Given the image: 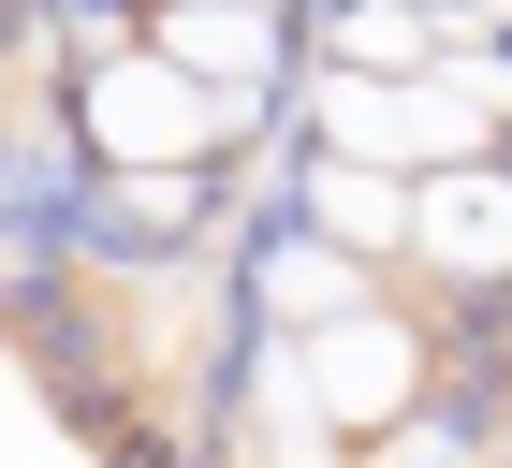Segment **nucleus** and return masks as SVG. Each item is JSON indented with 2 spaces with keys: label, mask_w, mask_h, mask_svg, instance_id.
Wrapping results in <instances>:
<instances>
[{
  "label": "nucleus",
  "mask_w": 512,
  "mask_h": 468,
  "mask_svg": "<svg viewBox=\"0 0 512 468\" xmlns=\"http://www.w3.org/2000/svg\"><path fill=\"white\" fill-rule=\"evenodd\" d=\"M410 249H425L439 278H498L512 264V176H439V191H410Z\"/></svg>",
  "instance_id": "nucleus-3"
},
{
  "label": "nucleus",
  "mask_w": 512,
  "mask_h": 468,
  "mask_svg": "<svg viewBox=\"0 0 512 468\" xmlns=\"http://www.w3.org/2000/svg\"><path fill=\"white\" fill-rule=\"evenodd\" d=\"M161 59H176V74H264L278 59V30H264V0H161Z\"/></svg>",
  "instance_id": "nucleus-4"
},
{
  "label": "nucleus",
  "mask_w": 512,
  "mask_h": 468,
  "mask_svg": "<svg viewBox=\"0 0 512 468\" xmlns=\"http://www.w3.org/2000/svg\"><path fill=\"white\" fill-rule=\"evenodd\" d=\"M322 220H337V249H410V191H381V161H337Z\"/></svg>",
  "instance_id": "nucleus-6"
},
{
  "label": "nucleus",
  "mask_w": 512,
  "mask_h": 468,
  "mask_svg": "<svg viewBox=\"0 0 512 468\" xmlns=\"http://www.w3.org/2000/svg\"><path fill=\"white\" fill-rule=\"evenodd\" d=\"M337 44H352L366 74H381V59H395V74H410V59H425V15H410V0H366V15H352V30H337Z\"/></svg>",
  "instance_id": "nucleus-7"
},
{
  "label": "nucleus",
  "mask_w": 512,
  "mask_h": 468,
  "mask_svg": "<svg viewBox=\"0 0 512 468\" xmlns=\"http://www.w3.org/2000/svg\"><path fill=\"white\" fill-rule=\"evenodd\" d=\"M88 132H103V161H176V176H205L220 161V132H235V103L220 88H191L176 59H118V74L88 88Z\"/></svg>",
  "instance_id": "nucleus-1"
},
{
  "label": "nucleus",
  "mask_w": 512,
  "mask_h": 468,
  "mask_svg": "<svg viewBox=\"0 0 512 468\" xmlns=\"http://www.w3.org/2000/svg\"><path fill=\"white\" fill-rule=\"evenodd\" d=\"M293 381H308L322 425H395V410L425 395V337L381 322V308H352V322H322V337L293 351Z\"/></svg>",
  "instance_id": "nucleus-2"
},
{
  "label": "nucleus",
  "mask_w": 512,
  "mask_h": 468,
  "mask_svg": "<svg viewBox=\"0 0 512 468\" xmlns=\"http://www.w3.org/2000/svg\"><path fill=\"white\" fill-rule=\"evenodd\" d=\"M264 308H293V322L322 337V322L366 308V264H352V249H278V264H264Z\"/></svg>",
  "instance_id": "nucleus-5"
}]
</instances>
